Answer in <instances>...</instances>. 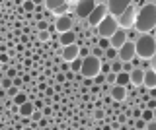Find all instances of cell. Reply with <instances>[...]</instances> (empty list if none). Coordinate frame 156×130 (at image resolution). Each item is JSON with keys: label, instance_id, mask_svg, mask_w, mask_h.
I'll return each instance as SVG.
<instances>
[{"label": "cell", "instance_id": "681fc988", "mask_svg": "<svg viewBox=\"0 0 156 130\" xmlns=\"http://www.w3.org/2000/svg\"><path fill=\"white\" fill-rule=\"evenodd\" d=\"M150 97H154V99H156V88L150 89Z\"/></svg>", "mask_w": 156, "mask_h": 130}, {"label": "cell", "instance_id": "d590c367", "mask_svg": "<svg viewBox=\"0 0 156 130\" xmlns=\"http://www.w3.org/2000/svg\"><path fill=\"white\" fill-rule=\"evenodd\" d=\"M144 107H148V109H156V99H154V97H150L148 101H146Z\"/></svg>", "mask_w": 156, "mask_h": 130}, {"label": "cell", "instance_id": "d4e9b609", "mask_svg": "<svg viewBox=\"0 0 156 130\" xmlns=\"http://www.w3.org/2000/svg\"><path fill=\"white\" fill-rule=\"evenodd\" d=\"M92 55L98 56V58H104V56H105V51L101 49L100 45H94V49H92Z\"/></svg>", "mask_w": 156, "mask_h": 130}, {"label": "cell", "instance_id": "7a4b0ae2", "mask_svg": "<svg viewBox=\"0 0 156 130\" xmlns=\"http://www.w3.org/2000/svg\"><path fill=\"white\" fill-rule=\"evenodd\" d=\"M135 47L140 58H152L156 55V37L148 35V33H140L135 41Z\"/></svg>", "mask_w": 156, "mask_h": 130}, {"label": "cell", "instance_id": "484cf974", "mask_svg": "<svg viewBox=\"0 0 156 130\" xmlns=\"http://www.w3.org/2000/svg\"><path fill=\"white\" fill-rule=\"evenodd\" d=\"M0 82H2V88L4 89H8V88H12V85H14V78H10V76H4Z\"/></svg>", "mask_w": 156, "mask_h": 130}, {"label": "cell", "instance_id": "3957f363", "mask_svg": "<svg viewBox=\"0 0 156 130\" xmlns=\"http://www.w3.org/2000/svg\"><path fill=\"white\" fill-rule=\"evenodd\" d=\"M101 72V58H98L94 55H88L84 56V62H82V68H80V74L84 78H94Z\"/></svg>", "mask_w": 156, "mask_h": 130}, {"label": "cell", "instance_id": "816d5d0a", "mask_svg": "<svg viewBox=\"0 0 156 130\" xmlns=\"http://www.w3.org/2000/svg\"><path fill=\"white\" fill-rule=\"evenodd\" d=\"M35 4H45V0H33Z\"/></svg>", "mask_w": 156, "mask_h": 130}, {"label": "cell", "instance_id": "74e56055", "mask_svg": "<svg viewBox=\"0 0 156 130\" xmlns=\"http://www.w3.org/2000/svg\"><path fill=\"white\" fill-rule=\"evenodd\" d=\"M146 128H148V130H156V118L148 120V122H146Z\"/></svg>", "mask_w": 156, "mask_h": 130}, {"label": "cell", "instance_id": "ee69618b", "mask_svg": "<svg viewBox=\"0 0 156 130\" xmlns=\"http://www.w3.org/2000/svg\"><path fill=\"white\" fill-rule=\"evenodd\" d=\"M45 95H47V97H53V95H55V88H47Z\"/></svg>", "mask_w": 156, "mask_h": 130}, {"label": "cell", "instance_id": "db71d44e", "mask_svg": "<svg viewBox=\"0 0 156 130\" xmlns=\"http://www.w3.org/2000/svg\"><path fill=\"white\" fill-rule=\"evenodd\" d=\"M154 118H156V109H154Z\"/></svg>", "mask_w": 156, "mask_h": 130}, {"label": "cell", "instance_id": "ac0fdd59", "mask_svg": "<svg viewBox=\"0 0 156 130\" xmlns=\"http://www.w3.org/2000/svg\"><path fill=\"white\" fill-rule=\"evenodd\" d=\"M115 84H119V85H129L131 84V74L129 72H125V70H121L119 74H117V82Z\"/></svg>", "mask_w": 156, "mask_h": 130}, {"label": "cell", "instance_id": "f1b7e54d", "mask_svg": "<svg viewBox=\"0 0 156 130\" xmlns=\"http://www.w3.org/2000/svg\"><path fill=\"white\" fill-rule=\"evenodd\" d=\"M98 45L101 47V49H107V47H111V43H109V37H100V41H98Z\"/></svg>", "mask_w": 156, "mask_h": 130}, {"label": "cell", "instance_id": "e575fe53", "mask_svg": "<svg viewBox=\"0 0 156 130\" xmlns=\"http://www.w3.org/2000/svg\"><path fill=\"white\" fill-rule=\"evenodd\" d=\"M0 60H2V64H8V62H10V55H8V52H0Z\"/></svg>", "mask_w": 156, "mask_h": 130}, {"label": "cell", "instance_id": "30bf717a", "mask_svg": "<svg viewBox=\"0 0 156 130\" xmlns=\"http://www.w3.org/2000/svg\"><path fill=\"white\" fill-rule=\"evenodd\" d=\"M109 95H111V99L113 101H123L127 97V85H119V84H113L111 85V89H109Z\"/></svg>", "mask_w": 156, "mask_h": 130}, {"label": "cell", "instance_id": "4dcf8cb0", "mask_svg": "<svg viewBox=\"0 0 156 130\" xmlns=\"http://www.w3.org/2000/svg\"><path fill=\"white\" fill-rule=\"evenodd\" d=\"M94 84H105V74H104V72H100V74H98V76H94Z\"/></svg>", "mask_w": 156, "mask_h": 130}, {"label": "cell", "instance_id": "ab89813d", "mask_svg": "<svg viewBox=\"0 0 156 130\" xmlns=\"http://www.w3.org/2000/svg\"><path fill=\"white\" fill-rule=\"evenodd\" d=\"M43 103H45V101H43L41 97H39V99H35V101H33V105H35V109H43Z\"/></svg>", "mask_w": 156, "mask_h": 130}, {"label": "cell", "instance_id": "5b68a950", "mask_svg": "<svg viewBox=\"0 0 156 130\" xmlns=\"http://www.w3.org/2000/svg\"><path fill=\"white\" fill-rule=\"evenodd\" d=\"M135 18H136V10L133 8V4H131L121 16H117L119 27H123V29H131V27H135Z\"/></svg>", "mask_w": 156, "mask_h": 130}, {"label": "cell", "instance_id": "8fae6325", "mask_svg": "<svg viewBox=\"0 0 156 130\" xmlns=\"http://www.w3.org/2000/svg\"><path fill=\"white\" fill-rule=\"evenodd\" d=\"M76 56H80V47L76 45V43H72V45H66V47H62V58L65 60H74Z\"/></svg>", "mask_w": 156, "mask_h": 130}, {"label": "cell", "instance_id": "1f68e13d", "mask_svg": "<svg viewBox=\"0 0 156 130\" xmlns=\"http://www.w3.org/2000/svg\"><path fill=\"white\" fill-rule=\"evenodd\" d=\"M35 25H37V29H39V31H41V29H49L47 20H39V22H35Z\"/></svg>", "mask_w": 156, "mask_h": 130}, {"label": "cell", "instance_id": "7bdbcfd3", "mask_svg": "<svg viewBox=\"0 0 156 130\" xmlns=\"http://www.w3.org/2000/svg\"><path fill=\"white\" fill-rule=\"evenodd\" d=\"M65 12H66V4H62V6H58L57 10H55V14H61V16H62Z\"/></svg>", "mask_w": 156, "mask_h": 130}, {"label": "cell", "instance_id": "7dc6e473", "mask_svg": "<svg viewBox=\"0 0 156 130\" xmlns=\"http://www.w3.org/2000/svg\"><path fill=\"white\" fill-rule=\"evenodd\" d=\"M88 55H92V52H88V49H80V56H88Z\"/></svg>", "mask_w": 156, "mask_h": 130}, {"label": "cell", "instance_id": "6da1fadb", "mask_svg": "<svg viewBox=\"0 0 156 130\" xmlns=\"http://www.w3.org/2000/svg\"><path fill=\"white\" fill-rule=\"evenodd\" d=\"M156 27V4H144L135 18V29L140 33H148Z\"/></svg>", "mask_w": 156, "mask_h": 130}, {"label": "cell", "instance_id": "b9f144b4", "mask_svg": "<svg viewBox=\"0 0 156 130\" xmlns=\"http://www.w3.org/2000/svg\"><path fill=\"white\" fill-rule=\"evenodd\" d=\"M143 109H144V107L135 109V111H133V117H135V118H140V115H143Z\"/></svg>", "mask_w": 156, "mask_h": 130}, {"label": "cell", "instance_id": "f35d334b", "mask_svg": "<svg viewBox=\"0 0 156 130\" xmlns=\"http://www.w3.org/2000/svg\"><path fill=\"white\" fill-rule=\"evenodd\" d=\"M6 76H10V78H16V76H18L16 68H8V70H6Z\"/></svg>", "mask_w": 156, "mask_h": 130}, {"label": "cell", "instance_id": "c3c4849f", "mask_svg": "<svg viewBox=\"0 0 156 130\" xmlns=\"http://www.w3.org/2000/svg\"><path fill=\"white\" fill-rule=\"evenodd\" d=\"M53 88H55V91H61V89H62V85H61V84H55Z\"/></svg>", "mask_w": 156, "mask_h": 130}, {"label": "cell", "instance_id": "52a82bcc", "mask_svg": "<svg viewBox=\"0 0 156 130\" xmlns=\"http://www.w3.org/2000/svg\"><path fill=\"white\" fill-rule=\"evenodd\" d=\"M107 12H109V10H107V6H104V4H98L94 10H92V14L88 16V23H90L92 27H98V25H100V22L107 16Z\"/></svg>", "mask_w": 156, "mask_h": 130}, {"label": "cell", "instance_id": "60d3db41", "mask_svg": "<svg viewBox=\"0 0 156 130\" xmlns=\"http://www.w3.org/2000/svg\"><path fill=\"white\" fill-rule=\"evenodd\" d=\"M94 117H96L98 120H101V118H104V111H101V109H96V113H94Z\"/></svg>", "mask_w": 156, "mask_h": 130}, {"label": "cell", "instance_id": "836d02e7", "mask_svg": "<svg viewBox=\"0 0 156 130\" xmlns=\"http://www.w3.org/2000/svg\"><path fill=\"white\" fill-rule=\"evenodd\" d=\"M133 68H135V66H133V62H131V60H125V62H123V70H125V72H131Z\"/></svg>", "mask_w": 156, "mask_h": 130}, {"label": "cell", "instance_id": "d6a6232c", "mask_svg": "<svg viewBox=\"0 0 156 130\" xmlns=\"http://www.w3.org/2000/svg\"><path fill=\"white\" fill-rule=\"evenodd\" d=\"M101 72H104V74H109V72H111V64H109V60H107V62H101Z\"/></svg>", "mask_w": 156, "mask_h": 130}, {"label": "cell", "instance_id": "5bb4252c", "mask_svg": "<svg viewBox=\"0 0 156 130\" xmlns=\"http://www.w3.org/2000/svg\"><path fill=\"white\" fill-rule=\"evenodd\" d=\"M127 41V35H125V29H117L113 35L109 37V43H111V47H115V49H119L121 45Z\"/></svg>", "mask_w": 156, "mask_h": 130}, {"label": "cell", "instance_id": "bcb514c9", "mask_svg": "<svg viewBox=\"0 0 156 130\" xmlns=\"http://www.w3.org/2000/svg\"><path fill=\"white\" fill-rule=\"evenodd\" d=\"M47 122H49V120H47V118H41V120H39V122H37V124H39V126H41V128H45V126H47Z\"/></svg>", "mask_w": 156, "mask_h": 130}, {"label": "cell", "instance_id": "f5cc1de1", "mask_svg": "<svg viewBox=\"0 0 156 130\" xmlns=\"http://www.w3.org/2000/svg\"><path fill=\"white\" fill-rule=\"evenodd\" d=\"M0 70H2V60H0Z\"/></svg>", "mask_w": 156, "mask_h": 130}, {"label": "cell", "instance_id": "9c48e42d", "mask_svg": "<svg viewBox=\"0 0 156 130\" xmlns=\"http://www.w3.org/2000/svg\"><path fill=\"white\" fill-rule=\"evenodd\" d=\"M96 6H98L96 0H78V4H76V16L88 20V16L92 14V10H94Z\"/></svg>", "mask_w": 156, "mask_h": 130}, {"label": "cell", "instance_id": "4316f807", "mask_svg": "<svg viewBox=\"0 0 156 130\" xmlns=\"http://www.w3.org/2000/svg\"><path fill=\"white\" fill-rule=\"evenodd\" d=\"M105 82L109 85H113L115 82H117V72H109V74H105Z\"/></svg>", "mask_w": 156, "mask_h": 130}, {"label": "cell", "instance_id": "9a60e30c", "mask_svg": "<svg viewBox=\"0 0 156 130\" xmlns=\"http://www.w3.org/2000/svg\"><path fill=\"white\" fill-rule=\"evenodd\" d=\"M18 113H20V117H29L31 118V115H33V111H35V105H33V101L31 99H27L26 103H22V105H18Z\"/></svg>", "mask_w": 156, "mask_h": 130}, {"label": "cell", "instance_id": "4fadbf2b", "mask_svg": "<svg viewBox=\"0 0 156 130\" xmlns=\"http://www.w3.org/2000/svg\"><path fill=\"white\" fill-rule=\"evenodd\" d=\"M129 74H131V84H133V85L140 88V85L144 84V70L143 68H139V66H136V68H133Z\"/></svg>", "mask_w": 156, "mask_h": 130}, {"label": "cell", "instance_id": "11a10c76", "mask_svg": "<svg viewBox=\"0 0 156 130\" xmlns=\"http://www.w3.org/2000/svg\"><path fill=\"white\" fill-rule=\"evenodd\" d=\"M154 33H156V27H154Z\"/></svg>", "mask_w": 156, "mask_h": 130}, {"label": "cell", "instance_id": "ba28073f", "mask_svg": "<svg viewBox=\"0 0 156 130\" xmlns=\"http://www.w3.org/2000/svg\"><path fill=\"white\" fill-rule=\"evenodd\" d=\"M119 60H133V56H136V47H135V41H129L127 39L123 45L119 47Z\"/></svg>", "mask_w": 156, "mask_h": 130}, {"label": "cell", "instance_id": "83f0119b", "mask_svg": "<svg viewBox=\"0 0 156 130\" xmlns=\"http://www.w3.org/2000/svg\"><path fill=\"white\" fill-rule=\"evenodd\" d=\"M37 39L41 41V43H45V41H49V29H41L37 33Z\"/></svg>", "mask_w": 156, "mask_h": 130}, {"label": "cell", "instance_id": "e0dca14e", "mask_svg": "<svg viewBox=\"0 0 156 130\" xmlns=\"http://www.w3.org/2000/svg\"><path fill=\"white\" fill-rule=\"evenodd\" d=\"M148 89H152L156 88V70L154 68H150V70H144V84Z\"/></svg>", "mask_w": 156, "mask_h": 130}, {"label": "cell", "instance_id": "7c38bea8", "mask_svg": "<svg viewBox=\"0 0 156 130\" xmlns=\"http://www.w3.org/2000/svg\"><path fill=\"white\" fill-rule=\"evenodd\" d=\"M55 25H57V31L58 33H65L68 29H72V20H70V16H58L57 20H55Z\"/></svg>", "mask_w": 156, "mask_h": 130}, {"label": "cell", "instance_id": "8d00e7d4", "mask_svg": "<svg viewBox=\"0 0 156 130\" xmlns=\"http://www.w3.org/2000/svg\"><path fill=\"white\" fill-rule=\"evenodd\" d=\"M31 120H35V122H39V120H41V113H39L37 109L33 111V115H31Z\"/></svg>", "mask_w": 156, "mask_h": 130}, {"label": "cell", "instance_id": "44dd1931", "mask_svg": "<svg viewBox=\"0 0 156 130\" xmlns=\"http://www.w3.org/2000/svg\"><path fill=\"white\" fill-rule=\"evenodd\" d=\"M82 62H84V58H82V56H76L74 60H70V70L72 72H80V68H82Z\"/></svg>", "mask_w": 156, "mask_h": 130}, {"label": "cell", "instance_id": "7402d4cb", "mask_svg": "<svg viewBox=\"0 0 156 130\" xmlns=\"http://www.w3.org/2000/svg\"><path fill=\"white\" fill-rule=\"evenodd\" d=\"M27 99H29V95H26V91L20 89L16 93V97H14V105H22V103H26Z\"/></svg>", "mask_w": 156, "mask_h": 130}, {"label": "cell", "instance_id": "f907efd6", "mask_svg": "<svg viewBox=\"0 0 156 130\" xmlns=\"http://www.w3.org/2000/svg\"><path fill=\"white\" fill-rule=\"evenodd\" d=\"M152 68H154V70H156V55H154V56H152Z\"/></svg>", "mask_w": 156, "mask_h": 130}, {"label": "cell", "instance_id": "2e32d148", "mask_svg": "<svg viewBox=\"0 0 156 130\" xmlns=\"http://www.w3.org/2000/svg\"><path fill=\"white\" fill-rule=\"evenodd\" d=\"M58 43H61L62 47L76 43V33L72 31V29H68V31H65V33H61V35H58Z\"/></svg>", "mask_w": 156, "mask_h": 130}, {"label": "cell", "instance_id": "f6af8a7d", "mask_svg": "<svg viewBox=\"0 0 156 130\" xmlns=\"http://www.w3.org/2000/svg\"><path fill=\"white\" fill-rule=\"evenodd\" d=\"M117 120H119V122L123 124V126L127 124V118H125V115H119V117H117Z\"/></svg>", "mask_w": 156, "mask_h": 130}, {"label": "cell", "instance_id": "f546056e", "mask_svg": "<svg viewBox=\"0 0 156 130\" xmlns=\"http://www.w3.org/2000/svg\"><path fill=\"white\" fill-rule=\"evenodd\" d=\"M18 91H20V88H18V85H12V88H8V89H6V93H8V97H10V99H14V97H16V93H18Z\"/></svg>", "mask_w": 156, "mask_h": 130}, {"label": "cell", "instance_id": "8992f818", "mask_svg": "<svg viewBox=\"0 0 156 130\" xmlns=\"http://www.w3.org/2000/svg\"><path fill=\"white\" fill-rule=\"evenodd\" d=\"M133 4V0H107V10H109L111 16H121L127 8Z\"/></svg>", "mask_w": 156, "mask_h": 130}, {"label": "cell", "instance_id": "cb8c5ba5", "mask_svg": "<svg viewBox=\"0 0 156 130\" xmlns=\"http://www.w3.org/2000/svg\"><path fill=\"white\" fill-rule=\"evenodd\" d=\"M140 117H143L146 122H148V120H152V118H154V109L144 107V109H143V115H140Z\"/></svg>", "mask_w": 156, "mask_h": 130}, {"label": "cell", "instance_id": "603a6c76", "mask_svg": "<svg viewBox=\"0 0 156 130\" xmlns=\"http://www.w3.org/2000/svg\"><path fill=\"white\" fill-rule=\"evenodd\" d=\"M35 6H37V4L33 2V0H23V4H22V8L27 14H33V12H35Z\"/></svg>", "mask_w": 156, "mask_h": 130}, {"label": "cell", "instance_id": "d6986e66", "mask_svg": "<svg viewBox=\"0 0 156 130\" xmlns=\"http://www.w3.org/2000/svg\"><path fill=\"white\" fill-rule=\"evenodd\" d=\"M115 58H119V51H117L115 49V47H107V49H105V56H104V58H101V60H115Z\"/></svg>", "mask_w": 156, "mask_h": 130}, {"label": "cell", "instance_id": "ffe728a7", "mask_svg": "<svg viewBox=\"0 0 156 130\" xmlns=\"http://www.w3.org/2000/svg\"><path fill=\"white\" fill-rule=\"evenodd\" d=\"M62 4H66V0H45V8L47 10H53V12H55L58 6H62Z\"/></svg>", "mask_w": 156, "mask_h": 130}, {"label": "cell", "instance_id": "277c9868", "mask_svg": "<svg viewBox=\"0 0 156 130\" xmlns=\"http://www.w3.org/2000/svg\"><path fill=\"white\" fill-rule=\"evenodd\" d=\"M117 29H119V22H117V18L111 16V14H107V16L100 22V25H98L94 31H96L100 37H111Z\"/></svg>", "mask_w": 156, "mask_h": 130}]
</instances>
